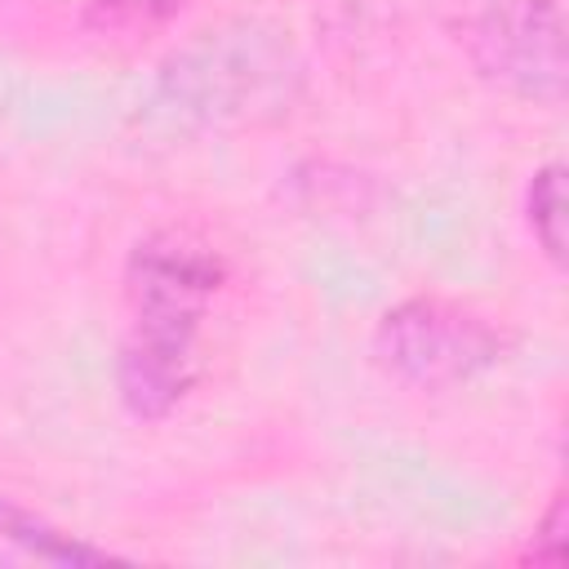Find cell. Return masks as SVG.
Instances as JSON below:
<instances>
[{
	"label": "cell",
	"mask_w": 569,
	"mask_h": 569,
	"mask_svg": "<svg viewBox=\"0 0 569 569\" xmlns=\"http://www.w3.org/2000/svg\"><path fill=\"white\" fill-rule=\"evenodd\" d=\"M302 93V58L284 27L231 18L182 44L160 71V107L200 129L271 124Z\"/></svg>",
	"instance_id": "obj_1"
},
{
	"label": "cell",
	"mask_w": 569,
	"mask_h": 569,
	"mask_svg": "<svg viewBox=\"0 0 569 569\" xmlns=\"http://www.w3.org/2000/svg\"><path fill=\"white\" fill-rule=\"evenodd\" d=\"M373 365L409 391H453L507 360L511 333L445 293H409L391 302L369 338Z\"/></svg>",
	"instance_id": "obj_2"
},
{
	"label": "cell",
	"mask_w": 569,
	"mask_h": 569,
	"mask_svg": "<svg viewBox=\"0 0 569 569\" xmlns=\"http://www.w3.org/2000/svg\"><path fill=\"white\" fill-rule=\"evenodd\" d=\"M471 71L520 102L560 107L569 93V49L560 0H489L462 27Z\"/></svg>",
	"instance_id": "obj_3"
},
{
	"label": "cell",
	"mask_w": 569,
	"mask_h": 569,
	"mask_svg": "<svg viewBox=\"0 0 569 569\" xmlns=\"http://www.w3.org/2000/svg\"><path fill=\"white\" fill-rule=\"evenodd\" d=\"M227 284V258L191 227L147 231L124 258L129 320L204 325Z\"/></svg>",
	"instance_id": "obj_4"
},
{
	"label": "cell",
	"mask_w": 569,
	"mask_h": 569,
	"mask_svg": "<svg viewBox=\"0 0 569 569\" xmlns=\"http://www.w3.org/2000/svg\"><path fill=\"white\" fill-rule=\"evenodd\" d=\"M204 325L129 320L116 356V391L129 418L164 422L204 378Z\"/></svg>",
	"instance_id": "obj_5"
},
{
	"label": "cell",
	"mask_w": 569,
	"mask_h": 569,
	"mask_svg": "<svg viewBox=\"0 0 569 569\" xmlns=\"http://www.w3.org/2000/svg\"><path fill=\"white\" fill-rule=\"evenodd\" d=\"M0 547L18 551L27 560H44V565H102V560H111L102 547H89L71 533L53 529L31 507H22L4 493H0Z\"/></svg>",
	"instance_id": "obj_6"
},
{
	"label": "cell",
	"mask_w": 569,
	"mask_h": 569,
	"mask_svg": "<svg viewBox=\"0 0 569 569\" xmlns=\"http://www.w3.org/2000/svg\"><path fill=\"white\" fill-rule=\"evenodd\" d=\"M525 227L533 236V249L565 271V164L547 160L525 182Z\"/></svg>",
	"instance_id": "obj_7"
},
{
	"label": "cell",
	"mask_w": 569,
	"mask_h": 569,
	"mask_svg": "<svg viewBox=\"0 0 569 569\" xmlns=\"http://www.w3.org/2000/svg\"><path fill=\"white\" fill-rule=\"evenodd\" d=\"M191 0H89L84 27L107 40H138L169 27Z\"/></svg>",
	"instance_id": "obj_8"
},
{
	"label": "cell",
	"mask_w": 569,
	"mask_h": 569,
	"mask_svg": "<svg viewBox=\"0 0 569 569\" xmlns=\"http://www.w3.org/2000/svg\"><path fill=\"white\" fill-rule=\"evenodd\" d=\"M565 525H569V516H565V489H556L551 502H547V511L533 525V538H529L525 560H533V565H560L565 560Z\"/></svg>",
	"instance_id": "obj_9"
}]
</instances>
